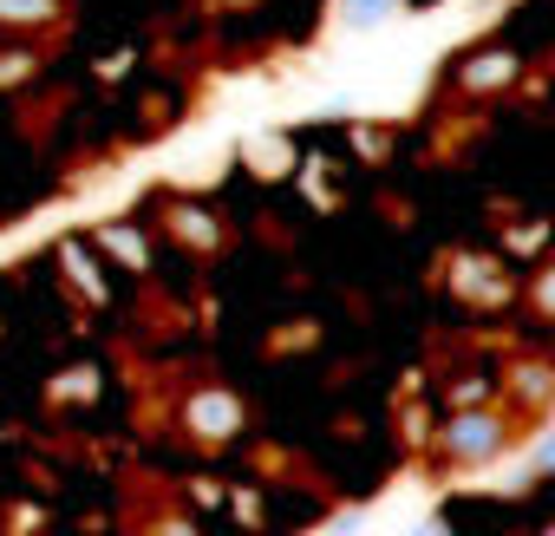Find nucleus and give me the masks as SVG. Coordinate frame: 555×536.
<instances>
[{"label":"nucleus","instance_id":"7ed1b4c3","mask_svg":"<svg viewBox=\"0 0 555 536\" xmlns=\"http://www.w3.org/2000/svg\"><path fill=\"white\" fill-rule=\"evenodd\" d=\"M392 14H405V0H334V27H347V34H373Z\"/></svg>","mask_w":555,"mask_h":536},{"label":"nucleus","instance_id":"39448f33","mask_svg":"<svg viewBox=\"0 0 555 536\" xmlns=\"http://www.w3.org/2000/svg\"><path fill=\"white\" fill-rule=\"evenodd\" d=\"M496 73H509V60H477V73H470V86H490Z\"/></svg>","mask_w":555,"mask_h":536},{"label":"nucleus","instance_id":"20e7f679","mask_svg":"<svg viewBox=\"0 0 555 536\" xmlns=\"http://www.w3.org/2000/svg\"><path fill=\"white\" fill-rule=\"evenodd\" d=\"M53 14H60V0H0V21H14V27L53 21Z\"/></svg>","mask_w":555,"mask_h":536},{"label":"nucleus","instance_id":"423d86ee","mask_svg":"<svg viewBox=\"0 0 555 536\" xmlns=\"http://www.w3.org/2000/svg\"><path fill=\"white\" fill-rule=\"evenodd\" d=\"M535 464H542V471H555V438H542V445H535Z\"/></svg>","mask_w":555,"mask_h":536},{"label":"nucleus","instance_id":"f257e3e1","mask_svg":"<svg viewBox=\"0 0 555 536\" xmlns=\"http://www.w3.org/2000/svg\"><path fill=\"white\" fill-rule=\"evenodd\" d=\"M503 445H509V419H503L496 406L451 412V425L438 432V458H444V464H490Z\"/></svg>","mask_w":555,"mask_h":536},{"label":"nucleus","instance_id":"f03ea898","mask_svg":"<svg viewBox=\"0 0 555 536\" xmlns=\"http://www.w3.org/2000/svg\"><path fill=\"white\" fill-rule=\"evenodd\" d=\"M190 425H196V438L222 445L229 432H242V406H235L229 393H196V399H190Z\"/></svg>","mask_w":555,"mask_h":536}]
</instances>
